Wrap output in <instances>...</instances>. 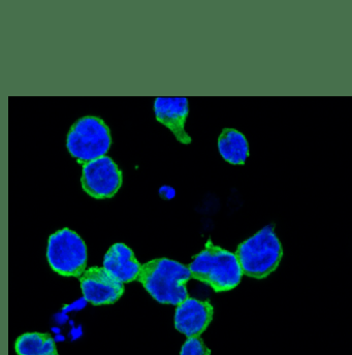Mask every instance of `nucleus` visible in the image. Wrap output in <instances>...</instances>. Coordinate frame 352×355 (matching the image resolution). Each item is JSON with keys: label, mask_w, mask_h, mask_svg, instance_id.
Here are the masks:
<instances>
[{"label": "nucleus", "mask_w": 352, "mask_h": 355, "mask_svg": "<svg viewBox=\"0 0 352 355\" xmlns=\"http://www.w3.org/2000/svg\"><path fill=\"white\" fill-rule=\"evenodd\" d=\"M189 266L168 259H157L142 266L138 281L158 303L180 305L188 299Z\"/></svg>", "instance_id": "1"}, {"label": "nucleus", "mask_w": 352, "mask_h": 355, "mask_svg": "<svg viewBox=\"0 0 352 355\" xmlns=\"http://www.w3.org/2000/svg\"><path fill=\"white\" fill-rule=\"evenodd\" d=\"M188 266L191 278L209 285L216 293L233 291L244 275L236 253L215 246L211 240Z\"/></svg>", "instance_id": "2"}, {"label": "nucleus", "mask_w": 352, "mask_h": 355, "mask_svg": "<svg viewBox=\"0 0 352 355\" xmlns=\"http://www.w3.org/2000/svg\"><path fill=\"white\" fill-rule=\"evenodd\" d=\"M246 276L263 279L279 266L283 248L273 225H267L239 245L236 251Z\"/></svg>", "instance_id": "3"}, {"label": "nucleus", "mask_w": 352, "mask_h": 355, "mask_svg": "<svg viewBox=\"0 0 352 355\" xmlns=\"http://www.w3.org/2000/svg\"><path fill=\"white\" fill-rule=\"evenodd\" d=\"M111 145L109 128L96 116H86L78 120L67 133V150L83 166L107 156Z\"/></svg>", "instance_id": "4"}, {"label": "nucleus", "mask_w": 352, "mask_h": 355, "mask_svg": "<svg viewBox=\"0 0 352 355\" xmlns=\"http://www.w3.org/2000/svg\"><path fill=\"white\" fill-rule=\"evenodd\" d=\"M87 259L85 242L69 228L54 232L48 240V263L60 276L80 278L85 272Z\"/></svg>", "instance_id": "5"}, {"label": "nucleus", "mask_w": 352, "mask_h": 355, "mask_svg": "<svg viewBox=\"0 0 352 355\" xmlns=\"http://www.w3.org/2000/svg\"><path fill=\"white\" fill-rule=\"evenodd\" d=\"M84 191L96 198H113L122 185V172L109 156H103L84 164L81 177Z\"/></svg>", "instance_id": "6"}, {"label": "nucleus", "mask_w": 352, "mask_h": 355, "mask_svg": "<svg viewBox=\"0 0 352 355\" xmlns=\"http://www.w3.org/2000/svg\"><path fill=\"white\" fill-rule=\"evenodd\" d=\"M84 299L94 306L112 305L124 293V284L103 268L92 266L80 277Z\"/></svg>", "instance_id": "7"}, {"label": "nucleus", "mask_w": 352, "mask_h": 355, "mask_svg": "<svg viewBox=\"0 0 352 355\" xmlns=\"http://www.w3.org/2000/svg\"><path fill=\"white\" fill-rule=\"evenodd\" d=\"M214 308L209 302L188 297L177 306L175 327L187 338L200 337L210 325Z\"/></svg>", "instance_id": "8"}, {"label": "nucleus", "mask_w": 352, "mask_h": 355, "mask_svg": "<svg viewBox=\"0 0 352 355\" xmlns=\"http://www.w3.org/2000/svg\"><path fill=\"white\" fill-rule=\"evenodd\" d=\"M154 113L156 120L174 133L181 144L191 143V135L185 130L189 113L186 97H157L154 101Z\"/></svg>", "instance_id": "9"}, {"label": "nucleus", "mask_w": 352, "mask_h": 355, "mask_svg": "<svg viewBox=\"0 0 352 355\" xmlns=\"http://www.w3.org/2000/svg\"><path fill=\"white\" fill-rule=\"evenodd\" d=\"M103 268L116 280L125 284L138 281L142 266L130 247L123 243H116L105 253Z\"/></svg>", "instance_id": "10"}, {"label": "nucleus", "mask_w": 352, "mask_h": 355, "mask_svg": "<svg viewBox=\"0 0 352 355\" xmlns=\"http://www.w3.org/2000/svg\"><path fill=\"white\" fill-rule=\"evenodd\" d=\"M221 157L234 166H241L249 157V143L244 133L234 128H225L218 137Z\"/></svg>", "instance_id": "11"}, {"label": "nucleus", "mask_w": 352, "mask_h": 355, "mask_svg": "<svg viewBox=\"0 0 352 355\" xmlns=\"http://www.w3.org/2000/svg\"><path fill=\"white\" fill-rule=\"evenodd\" d=\"M15 352L18 355H59L54 340L45 333L23 334L15 343Z\"/></svg>", "instance_id": "12"}, {"label": "nucleus", "mask_w": 352, "mask_h": 355, "mask_svg": "<svg viewBox=\"0 0 352 355\" xmlns=\"http://www.w3.org/2000/svg\"><path fill=\"white\" fill-rule=\"evenodd\" d=\"M180 355H211V350L200 337L187 338L181 348Z\"/></svg>", "instance_id": "13"}, {"label": "nucleus", "mask_w": 352, "mask_h": 355, "mask_svg": "<svg viewBox=\"0 0 352 355\" xmlns=\"http://www.w3.org/2000/svg\"><path fill=\"white\" fill-rule=\"evenodd\" d=\"M159 196L164 200H170L176 196V190L170 186L164 185L160 187Z\"/></svg>", "instance_id": "14"}]
</instances>
